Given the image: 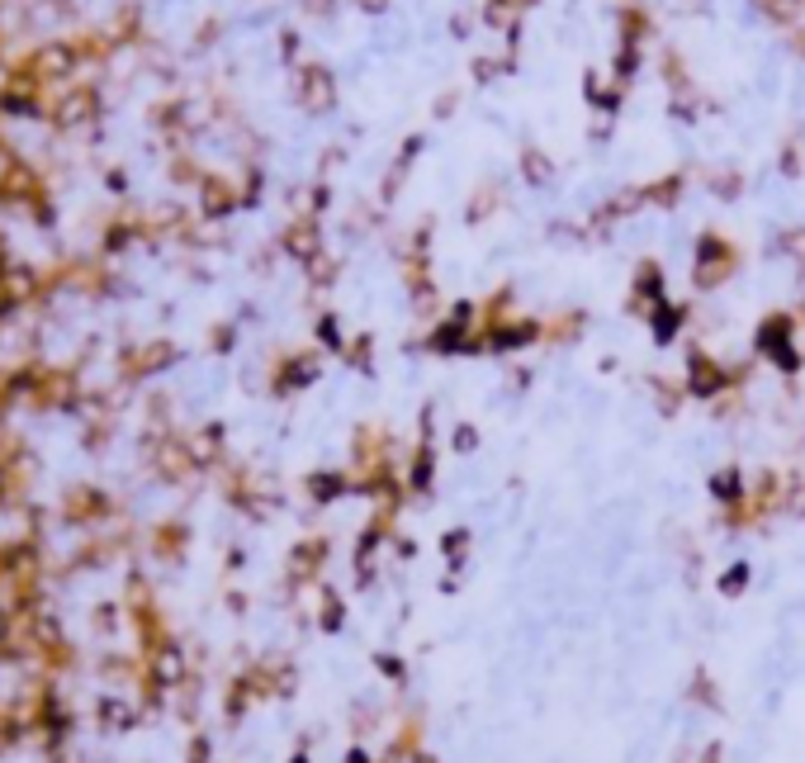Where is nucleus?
Wrapping results in <instances>:
<instances>
[{
  "instance_id": "f257e3e1",
  "label": "nucleus",
  "mask_w": 805,
  "mask_h": 763,
  "mask_svg": "<svg viewBox=\"0 0 805 763\" xmlns=\"http://www.w3.org/2000/svg\"><path fill=\"white\" fill-rule=\"evenodd\" d=\"M720 384H725V370H720V365H711L706 356H692V380H687V389H692V394H701V399H711Z\"/></svg>"
},
{
  "instance_id": "f03ea898",
  "label": "nucleus",
  "mask_w": 805,
  "mask_h": 763,
  "mask_svg": "<svg viewBox=\"0 0 805 763\" xmlns=\"http://www.w3.org/2000/svg\"><path fill=\"white\" fill-rule=\"evenodd\" d=\"M304 100L313 109H327V105H332V81H327L322 72H313V91H304Z\"/></svg>"
},
{
  "instance_id": "7ed1b4c3",
  "label": "nucleus",
  "mask_w": 805,
  "mask_h": 763,
  "mask_svg": "<svg viewBox=\"0 0 805 763\" xmlns=\"http://www.w3.org/2000/svg\"><path fill=\"white\" fill-rule=\"evenodd\" d=\"M526 181H550V162L540 152H526Z\"/></svg>"
},
{
  "instance_id": "20e7f679",
  "label": "nucleus",
  "mask_w": 805,
  "mask_h": 763,
  "mask_svg": "<svg viewBox=\"0 0 805 763\" xmlns=\"http://www.w3.org/2000/svg\"><path fill=\"white\" fill-rule=\"evenodd\" d=\"M673 332H678V313L663 309V313H659V327H654V337H659V342H668Z\"/></svg>"
},
{
  "instance_id": "39448f33",
  "label": "nucleus",
  "mask_w": 805,
  "mask_h": 763,
  "mask_svg": "<svg viewBox=\"0 0 805 763\" xmlns=\"http://www.w3.org/2000/svg\"><path fill=\"white\" fill-rule=\"evenodd\" d=\"M412 484H422V489H427V484H431V455H427V451L417 455V470H412Z\"/></svg>"
},
{
  "instance_id": "423d86ee",
  "label": "nucleus",
  "mask_w": 805,
  "mask_h": 763,
  "mask_svg": "<svg viewBox=\"0 0 805 763\" xmlns=\"http://www.w3.org/2000/svg\"><path fill=\"white\" fill-rule=\"evenodd\" d=\"M716 493L720 498H734V493H739V479H734V474H716Z\"/></svg>"
},
{
  "instance_id": "0eeeda50",
  "label": "nucleus",
  "mask_w": 805,
  "mask_h": 763,
  "mask_svg": "<svg viewBox=\"0 0 805 763\" xmlns=\"http://www.w3.org/2000/svg\"><path fill=\"white\" fill-rule=\"evenodd\" d=\"M455 451H474V427H455Z\"/></svg>"
},
{
  "instance_id": "6e6552de",
  "label": "nucleus",
  "mask_w": 805,
  "mask_h": 763,
  "mask_svg": "<svg viewBox=\"0 0 805 763\" xmlns=\"http://www.w3.org/2000/svg\"><path fill=\"white\" fill-rule=\"evenodd\" d=\"M360 5H365L370 15H379V10H384V0H360Z\"/></svg>"
}]
</instances>
